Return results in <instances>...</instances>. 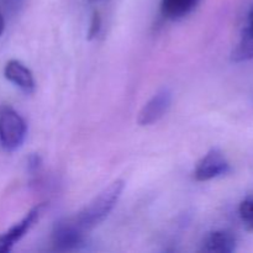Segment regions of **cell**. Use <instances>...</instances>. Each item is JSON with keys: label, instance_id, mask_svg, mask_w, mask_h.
Wrapping results in <instances>:
<instances>
[{"label": "cell", "instance_id": "1", "mask_svg": "<svg viewBox=\"0 0 253 253\" xmlns=\"http://www.w3.org/2000/svg\"><path fill=\"white\" fill-rule=\"evenodd\" d=\"M124 188H125V182L121 179L114 180L108 187L104 188L86 207L74 215V219L79 226L85 232H89L100 225L116 207L124 192Z\"/></svg>", "mask_w": 253, "mask_h": 253}, {"label": "cell", "instance_id": "2", "mask_svg": "<svg viewBox=\"0 0 253 253\" xmlns=\"http://www.w3.org/2000/svg\"><path fill=\"white\" fill-rule=\"evenodd\" d=\"M27 125L14 108L4 105L0 108V145L6 152H15L25 142Z\"/></svg>", "mask_w": 253, "mask_h": 253}, {"label": "cell", "instance_id": "3", "mask_svg": "<svg viewBox=\"0 0 253 253\" xmlns=\"http://www.w3.org/2000/svg\"><path fill=\"white\" fill-rule=\"evenodd\" d=\"M86 232L79 226L74 216L63 217L54 224L52 230V245L57 251H72L85 241Z\"/></svg>", "mask_w": 253, "mask_h": 253}, {"label": "cell", "instance_id": "4", "mask_svg": "<svg viewBox=\"0 0 253 253\" xmlns=\"http://www.w3.org/2000/svg\"><path fill=\"white\" fill-rule=\"evenodd\" d=\"M230 172V163L219 148H211L197 165L194 179L197 182H208L222 177Z\"/></svg>", "mask_w": 253, "mask_h": 253}, {"label": "cell", "instance_id": "5", "mask_svg": "<svg viewBox=\"0 0 253 253\" xmlns=\"http://www.w3.org/2000/svg\"><path fill=\"white\" fill-rule=\"evenodd\" d=\"M172 104V91L162 88L142 106L138 113L137 123L141 126H150L160 121L168 113Z\"/></svg>", "mask_w": 253, "mask_h": 253}, {"label": "cell", "instance_id": "6", "mask_svg": "<svg viewBox=\"0 0 253 253\" xmlns=\"http://www.w3.org/2000/svg\"><path fill=\"white\" fill-rule=\"evenodd\" d=\"M43 204H39L37 207L32 208L21 221L15 224L14 226L10 227L7 231L0 235V253L10 252L16 242H19L27 232L30 231L32 226L39 221L40 216L42 214Z\"/></svg>", "mask_w": 253, "mask_h": 253}, {"label": "cell", "instance_id": "7", "mask_svg": "<svg viewBox=\"0 0 253 253\" xmlns=\"http://www.w3.org/2000/svg\"><path fill=\"white\" fill-rule=\"evenodd\" d=\"M4 76L10 83L21 89L24 93L32 94L36 88L32 72L17 59H10L4 68Z\"/></svg>", "mask_w": 253, "mask_h": 253}, {"label": "cell", "instance_id": "8", "mask_svg": "<svg viewBox=\"0 0 253 253\" xmlns=\"http://www.w3.org/2000/svg\"><path fill=\"white\" fill-rule=\"evenodd\" d=\"M237 240L231 231L216 230L205 236L202 244L203 252L212 253H232L236 251Z\"/></svg>", "mask_w": 253, "mask_h": 253}, {"label": "cell", "instance_id": "9", "mask_svg": "<svg viewBox=\"0 0 253 253\" xmlns=\"http://www.w3.org/2000/svg\"><path fill=\"white\" fill-rule=\"evenodd\" d=\"M231 59L236 63L253 59V6L247 15L246 24L242 30L239 43L231 53Z\"/></svg>", "mask_w": 253, "mask_h": 253}, {"label": "cell", "instance_id": "10", "mask_svg": "<svg viewBox=\"0 0 253 253\" xmlns=\"http://www.w3.org/2000/svg\"><path fill=\"white\" fill-rule=\"evenodd\" d=\"M199 4V0H162L161 12L168 20H179L189 15Z\"/></svg>", "mask_w": 253, "mask_h": 253}, {"label": "cell", "instance_id": "11", "mask_svg": "<svg viewBox=\"0 0 253 253\" xmlns=\"http://www.w3.org/2000/svg\"><path fill=\"white\" fill-rule=\"evenodd\" d=\"M239 214L247 231L253 232V197L242 200L239 208Z\"/></svg>", "mask_w": 253, "mask_h": 253}, {"label": "cell", "instance_id": "12", "mask_svg": "<svg viewBox=\"0 0 253 253\" xmlns=\"http://www.w3.org/2000/svg\"><path fill=\"white\" fill-rule=\"evenodd\" d=\"M101 30V16L99 14V11H94L93 15H91V20H90V26H89V31H88V39L93 40L95 39L96 36L99 35Z\"/></svg>", "mask_w": 253, "mask_h": 253}, {"label": "cell", "instance_id": "13", "mask_svg": "<svg viewBox=\"0 0 253 253\" xmlns=\"http://www.w3.org/2000/svg\"><path fill=\"white\" fill-rule=\"evenodd\" d=\"M27 163H29V170L32 172V170L39 169L40 165H41V158L37 155H31L29 157V162Z\"/></svg>", "mask_w": 253, "mask_h": 253}, {"label": "cell", "instance_id": "14", "mask_svg": "<svg viewBox=\"0 0 253 253\" xmlns=\"http://www.w3.org/2000/svg\"><path fill=\"white\" fill-rule=\"evenodd\" d=\"M4 30H5V20H4V16L0 14V36L2 35Z\"/></svg>", "mask_w": 253, "mask_h": 253}]
</instances>
